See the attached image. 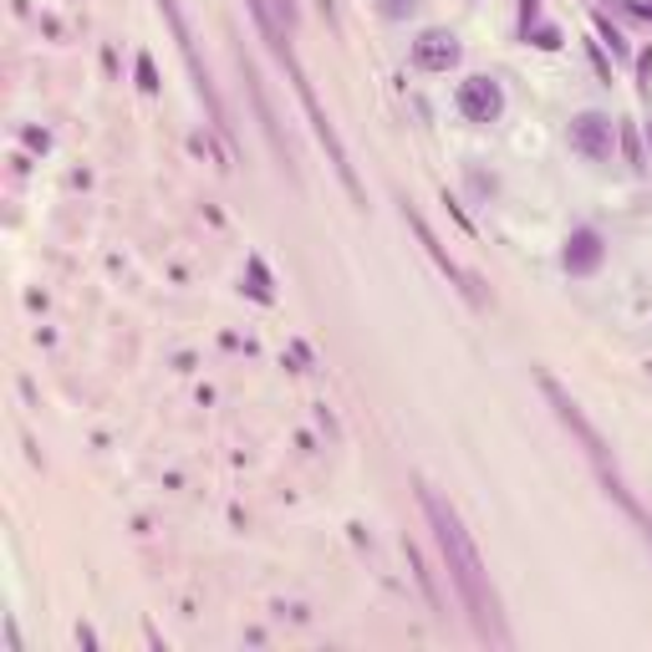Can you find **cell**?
Instances as JSON below:
<instances>
[{
    "mask_svg": "<svg viewBox=\"0 0 652 652\" xmlns=\"http://www.w3.org/2000/svg\"><path fill=\"white\" fill-rule=\"evenodd\" d=\"M418 505H423V515H428V525H434L438 556H444L448 576H454V586H460L464 606H470V616H474V632H480L484 642H495V648H510L505 616H500V596H495V586H490V576H484V561H480V551H474L470 531H464L460 510L448 505L438 490H428L423 480H418Z\"/></svg>",
    "mask_w": 652,
    "mask_h": 652,
    "instance_id": "6da1fadb",
    "label": "cell"
},
{
    "mask_svg": "<svg viewBox=\"0 0 652 652\" xmlns=\"http://www.w3.org/2000/svg\"><path fill=\"white\" fill-rule=\"evenodd\" d=\"M158 11L169 16V26H174V41H179L184 61H189V72H194V87H199V97H205V108H209V122H215L219 134L230 138V122H225V108H219V92H215V82H209V72H205V61H199V51H194V37H189V26H184L179 0H158Z\"/></svg>",
    "mask_w": 652,
    "mask_h": 652,
    "instance_id": "7a4b0ae2",
    "label": "cell"
},
{
    "mask_svg": "<svg viewBox=\"0 0 652 652\" xmlns=\"http://www.w3.org/2000/svg\"><path fill=\"white\" fill-rule=\"evenodd\" d=\"M454 108H460L464 122L490 128V122L505 118V87H500L495 77H464V82L454 87Z\"/></svg>",
    "mask_w": 652,
    "mask_h": 652,
    "instance_id": "3957f363",
    "label": "cell"
},
{
    "mask_svg": "<svg viewBox=\"0 0 652 652\" xmlns=\"http://www.w3.org/2000/svg\"><path fill=\"white\" fill-rule=\"evenodd\" d=\"M566 138H571V154H581L586 164H606V158H612V148H616V122L606 118V112L586 108V112H576V118H571Z\"/></svg>",
    "mask_w": 652,
    "mask_h": 652,
    "instance_id": "277c9868",
    "label": "cell"
},
{
    "mask_svg": "<svg viewBox=\"0 0 652 652\" xmlns=\"http://www.w3.org/2000/svg\"><path fill=\"white\" fill-rule=\"evenodd\" d=\"M408 61L418 67V72L444 77V72H454V67L464 61V47H460V37H454V31H444V26H428V31H418Z\"/></svg>",
    "mask_w": 652,
    "mask_h": 652,
    "instance_id": "5b68a950",
    "label": "cell"
},
{
    "mask_svg": "<svg viewBox=\"0 0 652 652\" xmlns=\"http://www.w3.org/2000/svg\"><path fill=\"white\" fill-rule=\"evenodd\" d=\"M602 266H606V235L596 230V225H576V230L566 235V245H561V270L586 280Z\"/></svg>",
    "mask_w": 652,
    "mask_h": 652,
    "instance_id": "8992f818",
    "label": "cell"
},
{
    "mask_svg": "<svg viewBox=\"0 0 652 652\" xmlns=\"http://www.w3.org/2000/svg\"><path fill=\"white\" fill-rule=\"evenodd\" d=\"M403 219L413 225V235H418V245L428 250V260H434V266L444 270V276L464 290V302H470V306H480V286H474V276H470V270H460V260H454V255H448L444 245H438V235L428 230V225H423V215H418V209H408V205H403Z\"/></svg>",
    "mask_w": 652,
    "mask_h": 652,
    "instance_id": "52a82bcc",
    "label": "cell"
},
{
    "mask_svg": "<svg viewBox=\"0 0 652 652\" xmlns=\"http://www.w3.org/2000/svg\"><path fill=\"white\" fill-rule=\"evenodd\" d=\"M245 296L260 306H276V280H270V266L260 255H245Z\"/></svg>",
    "mask_w": 652,
    "mask_h": 652,
    "instance_id": "ba28073f",
    "label": "cell"
},
{
    "mask_svg": "<svg viewBox=\"0 0 652 652\" xmlns=\"http://www.w3.org/2000/svg\"><path fill=\"white\" fill-rule=\"evenodd\" d=\"M592 26H596V37H602V47H612V57H616V61H628V57H632L628 37H622V31H616V26L606 21L602 11H592Z\"/></svg>",
    "mask_w": 652,
    "mask_h": 652,
    "instance_id": "9c48e42d",
    "label": "cell"
},
{
    "mask_svg": "<svg viewBox=\"0 0 652 652\" xmlns=\"http://www.w3.org/2000/svg\"><path fill=\"white\" fill-rule=\"evenodd\" d=\"M525 41H531V47H541V51H561V47H566L561 26H551V21H535L531 31H525Z\"/></svg>",
    "mask_w": 652,
    "mask_h": 652,
    "instance_id": "30bf717a",
    "label": "cell"
},
{
    "mask_svg": "<svg viewBox=\"0 0 652 652\" xmlns=\"http://www.w3.org/2000/svg\"><path fill=\"white\" fill-rule=\"evenodd\" d=\"M616 138H622V154H628V164L632 169H648V154H642V138H638V128H632V122H622V128H616Z\"/></svg>",
    "mask_w": 652,
    "mask_h": 652,
    "instance_id": "8fae6325",
    "label": "cell"
},
{
    "mask_svg": "<svg viewBox=\"0 0 652 652\" xmlns=\"http://www.w3.org/2000/svg\"><path fill=\"white\" fill-rule=\"evenodd\" d=\"M403 551H408V566H413V576H418V586L428 592V602L438 606V592H434V576H428V566H423V556H418V545H408L403 541Z\"/></svg>",
    "mask_w": 652,
    "mask_h": 652,
    "instance_id": "7c38bea8",
    "label": "cell"
},
{
    "mask_svg": "<svg viewBox=\"0 0 652 652\" xmlns=\"http://www.w3.org/2000/svg\"><path fill=\"white\" fill-rule=\"evenodd\" d=\"M134 67H138V87H144L148 97H158V87H164V82H158L154 57H148V51H138V61H134Z\"/></svg>",
    "mask_w": 652,
    "mask_h": 652,
    "instance_id": "4fadbf2b",
    "label": "cell"
},
{
    "mask_svg": "<svg viewBox=\"0 0 652 652\" xmlns=\"http://www.w3.org/2000/svg\"><path fill=\"white\" fill-rule=\"evenodd\" d=\"M413 11H418V0H377V16H383V21H408Z\"/></svg>",
    "mask_w": 652,
    "mask_h": 652,
    "instance_id": "5bb4252c",
    "label": "cell"
},
{
    "mask_svg": "<svg viewBox=\"0 0 652 652\" xmlns=\"http://www.w3.org/2000/svg\"><path fill=\"white\" fill-rule=\"evenodd\" d=\"M535 21H541V0H520V37H525Z\"/></svg>",
    "mask_w": 652,
    "mask_h": 652,
    "instance_id": "9a60e30c",
    "label": "cell"
},
{
    "mask_svg": "<svg viewBox=\"0 0 652 652\" xmlns=\"http://www.w3.org/2000/svg\"><path fill=\"white\" fill-rule=\"evenodd\" d=\"M26 148H37V154H51V134H47V128H26Z\"/></svg>",
    "mask_w": 652,
    "mask_h": 652,
    "instance_id": "2e32d148",
    "label": "cell"
},
{
    "mask_svg": "<svg viewBox=\"0 0 652 652\" xmlns=\"http://www.w3.org/2000/svg\"><path fill=\"white\" fill-rule=\"evenodd\" d=\"M638 82H642V92H652V47L638 57Z\"/></svg>",
    "mask_w": 652,
    "mask_h": 652,
    "instance_id": "e0dca14e",
    "label": "cell"
},
{
    "mask_svg": "<svg viewBox=\"0 0 652 652\" xmlns=\"http://www.w3.org/2000/svg\"><path fill=\"white\" fill-rule=\"evenodd\" d=\"M592 67H596V77H602V82H612V61L602 57V41H592Z\"/></svg>",
    "mask_w": 652,
    "mask_h": 652,
    "instance_id": "ac0fdd59",
    "label": "cell"
},
{
    "mask_svg": "<svg viewBox=\"0 0 652 652\" xmlns=\"http://www.w3.org/2000/svg\"><path fill=\"white\" fill-rule=\"evenodd\" d=\"M622 11H632V16H642V21H652V0H616Z\"/></svg>",
    "mask_w": 652,
    "mask_h": 652,
    "instance_id": "d6986e66",
    "label": "cell"
},
{
    "mask_svg": "<svg viewBox=\"0 0 652 652\" xmlns=\"http://www.w3.org/2000/svg\"><path fill=\"white\" fill-rule=\"evenodd\" d=\"M444 209H448V215H454V219H460L464 230H470V235H474V225H470V215H464V209H460V199H448V194H444Z\"/></svg>",
    "mask_w": 652,
    "mask_h": 652,
    "instance_id": "ffe728a7",
    "label": "cell"
},
{
    "mask_svg": "<svg viewBox=\"0 0 652 652\" xmlns=\"http://www.w3.org/2000/svg\"><path fill=\"white\" fill-rule=\"evenodd\" d=\"M642 134H648V148H652V112H648V128H642Z\"/></svg>",
    "mask_w": 652,
    "mask_h": 652,
    "instance_id": "44dd1931",
    "label": "cell"
}]
</instances>
